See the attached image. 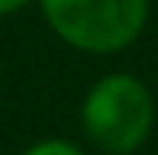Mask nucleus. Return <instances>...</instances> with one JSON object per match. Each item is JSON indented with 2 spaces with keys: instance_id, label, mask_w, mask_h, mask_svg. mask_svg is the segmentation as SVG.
I'll use <instances>...</instances> for the list:
<instances>
[{
  "instance_id": "f03ea898",
  "label": "nucleus",
  "mask_w": 158,
  "mask_h": 155,
  "mask_svg": "<svg viewBox=\"0 0 158 155\" xmlns=\"http://www.w3.org/2000/svg\"><path fill=\"white\" fill-rule=\"evenodd\" d=\"M58 36L84 52H119L142 32L148 0H42Z\"/></svg>"
},
{
  "instance_id": "f257e3e1",
  "label": "nucleus",
  "mask_w": 158,
  "mask_h": 155,
  "mask_svg": "<svg viewBox=\"0 0 158 155\" xmlns=\"http://www.w3.org/2000/svg\"><path fill=\"white\" fill-rule=\"evenodd\" d=\"M87 139L100 152L129 155L148 139L155 123V100L132 74H106L87 90L81 107Z\"/></svg>"
},
{
  "instance_id": "7ed1b4c3",
  "label": "nucleus",
  "mask_w": 158,
  "mask_h": 155,
  "mask_svg": "<svg viewBox=\"0 0 158 155\" xmlns=\"http://www.w3.org/2000/svg\"><path fill=\"white\" fill-rule=\"evenodd\" d=\"M26 155H84L81 149H74L71 142H58V139H48V142H39L32 145Z\"/></svg>"
},
{
  "instance_id": "20e7f679",
  "label": "nucleus",
  "mask_w": 158,
  "mask_h": 155,
  "mask_svg": "<svg viewBox=\"0 0 158 155\" xmlns=\"http://www.w3.org/2000/svg\"><path fill=\"white\" fill-rule=\"evenodd\" d=\"M23 3H26V0H0V16H3V13H13V10H19Z\"/></svg>"
}]
</instances>
